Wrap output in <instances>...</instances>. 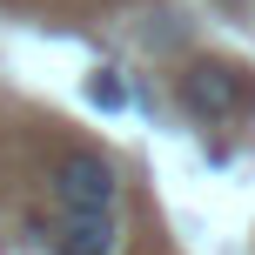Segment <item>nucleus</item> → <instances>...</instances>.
<instances>
[{
  "label": "nucleus",
  "mask_w": 255,
  "mask_h": 255,
  "mask_svg": "<svg viewBox=\"0 0 255 255\" xmlns=\"http://www.w3.org/2000/svg\"><path fill=\"white\" fill-rule=\"evenodd\" d=\"M47 188H54V202H61V215H115V202H121L115 161H108V154H94V148L61 154V161H54V175H47Z\"/></svg>",
  "instance_id": "1"
},
{
  "label": "nucleus",
  "mask_w": 255,
  "mask_h": 255,
  "mask_svg": "<svg viewBox=\"0 0 255 255\" xmlns=\"http://www.w3.org/2000/svg\"><path fill=\"white\" fill-rule=\"evenodd\" d=\"M242 101H249V81L229 61H202L181 74V108L195 121H229V115H242Z\"/></svg>",
  "instance_id": "2"
},
{
  "label": "nucleus",
  "mask_w": 255,
  "mask_h": 255,
  "mask_svg": "<svg viewBox=\"0 0 255 255\" xmlns=\"http://www.w3.org/2000/svg\"><path fill=\"white\" fill-rule=\"evenodd\" d=\"M54 255H121L115 215H61L54 222Z\"/></svg>",
  "instance_id": "3"
},
{
  "label": "nucleus",
  "mask_w": 255,
  "mask_h": 255,
  "mask_svg": "<svg viewBox=\"0 0 255 255\" xmlns=\"http://www.w3.org/2000/svg\"><path fill=\"white\" fill-rule=\"evenodd\" d=\"M88 94H94L101 108H121V81H115V74H94V81H88Z\"/></svg>",
  "instance_id": "4"
}]
</instances>
